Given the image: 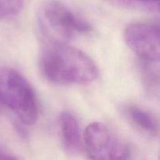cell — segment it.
I'll return each mask as SVG.
<instances>
[{
	"instance_id": "obj_3",
	"label": "cell",
	"mask_w": 160,
	"mask_h": 160,
	"mask_svg": "<svg viewBox=\"0 0 160 160\" xmlns=\"http://www.w3.org/2000/svg\"><path fill=\"white\" fill-rule=\"evenodd\" d=\"M0 104L10 109L23 124L37 121L38 104L34 90L26 78L11 67H0Z\"/></svg>"
},
{
	"instance_id": "obj_5",
	"label": "cell",
	"mask_w": 160,
	"mask_h": 160,
	"mask_svg": "<svg viewBox=\"0 0 160 160\" xmlns=\"http://www.w3.org/2000/svg\"><path fill=\"white\" fill-rule=\"evenodd\" d=\"M125 42L142 61L159 62V27L156 23H134L123 34Z\"/></svg>"
},
{
	"instance_id": "obj_12",
	"label": "cell",
	"mask_w": 160,
	"mask_h": 160,
	"mask_svg": "<svg viewBox=\"0 0 160 160\" xmlns=\"http://www.w3.org/2000/svg\"><path fill=\"white\" fill-rule=\"evenodd\" d=\"M1 111H2V105L0 104V112H1Z\"/></svg>"
},
{
	"instance_id": "obj_1",
	"label": "cell",
	"mask_w": 160,
	"mask_h": 160,
	"mask_svg": "<svg viewBox=\"0 0 160 160\" xmlns=\"http://www.w3.org/2000/svg\"><path fill=\"white\" fill-rule=\"evenodd\" d=\"M39 67L46 79L57 84H90L99 73L92 58L64 42H48L40 54Z\"/></svg>"
},
{
	"instance_id": "obj_10",
	"label": "cell",
	"mask_w": 160,
	"mask_h": 160,
	"mask_svg": "<svg viewBox=\"0 0 160 160\" xmlns=\"http://www.w3.org/2000/svg\"><path fill=\"white\" fill-rule=\"evenodd\" d=\"M112 1L121 2L123 4H136L144 5V6H153L159 5V0H112Z\"/></svg>"
},
{
	"instance_id": "obj_2",
	"label": "cell",
	"mask_w": 160,
	"mask_h": 160,
	"mask_svg": "<svg viewBox=\"0 0 160 160\" xmlns=\"http://www.w3.org/2000/svg\"><path fill=\"white\" fill-rule=\"evenodd\" d=\"M38 20L49 42L67 43L77 36L85 35L92 31V25L84 17L56 0L46 2L41 6Z\"/></svg>"
},
{
	"instance_id": "obj_4",
	"label": "cell",
	"mask_w": 160,
	"mask_h": 160,
	"mask_svg": "<svg viewBox=\"0 0 160 160\" xmlns=\"http://www.w3.org/2000/svg\"><path fill=\"white\" fill-rule=\"evenodd\" d=\"M83 145L87 156L92 159H123L131 155L128 144L101 122L88 125L83 134Z\"/></svg>"
},
{
	"instance_id": "obj_11",
	"label": "cell",
	"mask_w": 160,
	"mask_h": 160,
	"mask_svg": "<svg viewBox=\"0 0 160 160\" xmlns=\"http://www.w3.org/2000/svg\"><path fill=\"white\" fill-rule=\"evenodd\" d=\"M16 156L11 154L8 150L3 147V145L0 143V159H16Z\"/></svg>"
},
{
	"instance_id": "obj_8",
	"label": "cell",
	"mask_w": 160,
	"mask_h": 160,
	"mask_svg": "<svg viewBox=\"0 0 160 160\" xmlns=\"http://www.w3.org/2000/svg\"><path fill=\"white\" fill-rule=\"evenodd\" d=\"M142 73L144 84L147 90L153 94L159 92V62L142 60Z\"/></svg>"
},
{
	"instance_id": "obj_9",
	"label": "cell",
	"mask_w": 160,
	"mask_h": 160,
	"mask_svg": "<svg viewBox=\"0 0 160 160\" xmlns=\"http://www.w3.org/2000/svg\"><path fill=\"white\" fill-rule=\"evenodd\" d=\"M23 0H0V19L17 15L23 7Z\"/></svg>"
},
{
	"instance_id": "obj_6",
	"label": "cell",
	"mask_w": 160,
	"mask_h": 160,
	"mask_svg": "<svg viewBox=\"0 0 160 160\" xmlns=\"http://www.w3.org/2000/svg\"><path fill=\"white\" fill-rule=\"evenodd\" d=\"M59 129L62 145L66 152L78 154L83 145V136L77 117L69 111H64L59 116Z\"/></svg>"
},
{
	"instance_id": "obj_7",
	"label": "cell",
	"mask_w": 160,
	"mask_h": 160,
	"mask_svg": "<svg viewBox=\"0 0 160 160\" xmlns=\"http://www.w3.org/2000/svg\"><path fill=\"white\" fill-rule=\"evenodd\" d=\"M127 116L136 128L148 135L159 134V123L152 113L137 106H129L126 109Z\"/></svg>"
}]
</instances>
